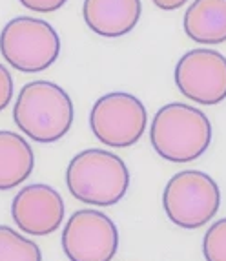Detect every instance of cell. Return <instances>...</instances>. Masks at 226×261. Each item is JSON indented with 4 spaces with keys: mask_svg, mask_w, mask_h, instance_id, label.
<instances>
[{
    "mask_svg": "<svg viewBox=\"0 0 226 261\" xmlns=\"http://www.w3.org/2000/svg\"><path fill=\"white\" fill-rule=\"evenodd\" d=\"M18 2L37 13H53L56 9H61L68 0H18Z\"/></svg>",
    "mask_w": 226,
    "mask_h": 261,
    "instance_id": "2e32d148",
    "label": "cell"
},
{
    "mask_svg": "<svg viewBox=\"0 0 226 261\" xmlns=\"http://www.w3.org/2000/svg\"><path fill=\"white\" fill-rule=\"evenodd\" d=\"M203 254L206 261H226V218L208 228L203 240Z\"/></svg>",
    "mask_w": 226,
    "mask_h": 261,
    "instance_id": "5bb4252c",
    "label": "cell"
},
{
    "mask_svg": "<svg viewBox=\"0 0 226 261\" xmlns=\"http://www.w3.org/2000/svg\"><path fill=\"white\" fill-rule=\"evenodd\" d=\"M66 185L71 196L86 205L113 206L128 194L130 170L113 152L82 150L68 165Z\"/></svg>",
    "mask_w": 226,
    "mask_h": 261,
    "instance_id": "3957f363",
    "label": "cell"
},
{
    "mask_svg": "<svg viewBox=\"0 0 226 261\" xmlns=\"http://www.w3.org/2000/svg\"><path fill=\"white\" fill-rule=\"evenodd\" d=\"M150 141L162 159L175 165H186L208 150L212 143V122L195 106L170 102L155 113Z\"/></svg>",
    "mask_w": 226,
    "mask_h": 261,
    "instance_id": "6da1fadb",
    "label": "cell"
},
{
    "mask_svg": "<svg viewBox=\"0 0 226 261\" xmlns=\"http://www.w3.org/2000/svg\"><path fill=\"white\" fill-rule=\"evenodd\" d=\"M86 26L100 37L128 35L143 15L140 0H84Z\"/></svg>",
    "mask_w": 226,
    "mask_h": 261,
    "instance_id": "30bf717a",
    "label": "cell"
},
{
    "mask_svg": "<svg viewBox=\"0 0 226 261\" xmlns=\"http://www.w3.org/2000/svg\"><path fill=\"white\" fill-rule=\"evenodd\" d=\"M11 218L27 236L44 238L64 221V199L49 185H27L13 197Z\"/></svg>",
    "mask_w": 226,
    "mask_h": 261,
    "instance_id": "9c48e42d",
    "label": "cell"
},
{
    "mask_svg": "<svg viewBox=\"0 0 226 261\" xmlns=\"http://www.w3.org/2000/svg\"><path fill=\"white\" fill-rule=\"evenodd\" d=\"M4 61L22 73H40L61 55V37L49 22L33 17L9 20L0 33Z\"/></svg>",
    "mask_w": 226,
    "mask_h": 261,
    "instance_id": "277c9868",
    "label": "cell"
},
{
    "mask_svg": "<svg viewBox=\"0 0 226 261\" xmlns=\"http://www.w3.org/2000/svg\"><path fill=\"white\" fill-rule=\"evenodd\" d=\"M152 2L159 9H164V11H174V9L183 8L188 0H152Z\"/></svg>",
    "mask_w": 226,
    "mask_h": 261,
    "instance_id": "e0dca14e",
    "label": "cell"
},
{
    "mask_svg": "<svg viewBox=\"0 0 226 261\" xmlns=\"http://www.w3.org/2000/svg\"><path fill=\"white\" fill-rule=\"evenodd\" d=\"M13 77H11V73H9V70L4 64H0V112L9 106V102L13 99Z\"/></svg>",
    "mask_w": 226,
    "mask_h": 261,
    "instance_id": "9a60e30c",
    "label": "cell"
},
{
    "mask_svg": "<svg viewBox=\"0 0 226 261\" xmlns=\"http://www.w3.org/2000/svg\"><path fill=\"white\" fill-rule=\"evenodd\" d=\"M35 166V155L22 135L0 130V190H11L26 181Z\"/></svg>",
    "mask_w": 226,
    "mask_h": 261,
    "instance_id": "7c38bea8",
    "label": "cell"
},
{
    "mask_svg": "<svg viewBox=\"0 0 226 261\" xmlns=\"http://www.w3.org/2000/svg\"><path fill=\"white\" fill-rule=\"evenodd\" d=\"M117 248V226L100 210H77L62 230V250L70 261H111Z\"/></svg>",
    "mask_w": 226,
    "mask_h": 261,
    "instance_id": "52a82bcc",
    "label": "cell"
},
{
    "mask_svg": "<svg viewBox=\"0 0 226 261\" xmlns=\"http://www.w3.org/2000/svg\"><path fill=\"white\" fill-rule=\"evenodd\" d=\"M168 219L181 228H201L221 206L219 185L201 170H184L170 179L162 194Z\"/></svg>",
    "mask_w": 226,
    "mask_h": 261,
    "instance_id": "5b68a950",
    "label": "cell"
},
{
    "mask_svg": "<svg viewBox=\"0 0 226 261\" xmlns=\"http://www.w3.org/2000/svg\"><path fill=\"white\" fill-rule=\"evenodd\" d=\"M183 26L184 33L197 44L226 42V0H193L184 13Z\"/></svg>",
    "mask_w": 226,
    "mask_h": 261,
    "instance_id": "8fae6325",
    "label": "cell"
},
{
    "mask_svg": "<svg viewBox=\"0 0 226 261\" xmlns=\"http://www.w3.org/2000/svg\"><path fill=\"white\" fill-rule=\"evenodd\" d=\"M0 261H42V252L33 240L0 225Z\"/></svg>",
    "mask_w": 226,
    "mask_h": 261,
    "instance_id": "4fadbf2b",
    "label": "cell"
},
{
    "mask_svg": "<svg viewBox=\"0 0 226 261\" xmlns=\"http://www.w3.org/2000/svg\"><path fill=\"white\" fill-rule=\"evenodd\" d=\"M73 100L51 81H33L22 86L13 106V121L22 134L37 143H55L71 130Z\"/></svg>",
    "mask_w": 226,
    "mask_h": 261,
    "instance_id": "7a4b0ae2",
    "label": "cell"
},
{
    "mask_svg": "<svg viewBox=\"0 0 226 261\" xmlns=\"http://www.w3.org/2000/svg\"><path fill=\"white\" fill-rule=\"evenodd\" d=\"M174 77L179 92L201 106L226 99V57L217 49H190L179 59Z\"/></svg>",
    "mask_w": 226,
    "mask_h": 261,
    "instance_id": "ba28073f",
    "label": "cell"
},
{
    "mask_svg": "<svg viewBox=\"0 0 226 261\" xmlns=\"http://www.w3.org/2000/svg\"><path fill=\"white\" fill-rule=\"evenodd\" d=\"M90 126L97 139L109 148H130L146 132L148 112L131 93L109 92L95 100Z\"/></svg>",
    "mask_w": 226,
    "mask_h": 261,
    "instance_id": "8992f818",
    "label": "cell"
}]
</instances>
